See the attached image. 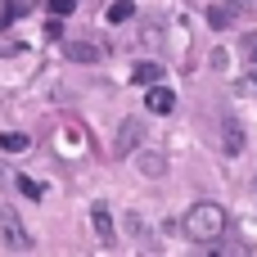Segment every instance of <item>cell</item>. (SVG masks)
<instances>
[{
	"mask_svg": "<svg viewBox=\"0 0 257 257\" xmlns=\"http://www.w3.org/2000/svg\"><path fill=\"white\" fill-rule=\"evenodd\" d=\"M230 5H239V0H230Z\"/></svg>",
	"mask_w": 257,
	"mask_h": 257,
	"instance_id": "d6986e66",
	"label": "cell"
},
{
	"mask_svg": "<svg viewBox=\"0 0 257 257\" xmlns=\"http://www.w3.org/2000/svg\"><path fill=\"white\" fill-rule=\"evenodd\" d=\"M244 50H248V59L257 63V36H244Z\"/></svg>",
	"mask_w": 257,
	"mask_h": 257,
	"instance_id": "e0dca14e",
	"label": "cell"
},
{
	"mask_svg": "<svg viewBox=\"0 0 257 257\" xmlns=\"http://www.w3.org/2000/svg\"><path fill=\"white\" fill-rule=\"evenodd\" d=\"M0 181H5V172H0Z\"/></svg>",
	"mask_w": 257,
	"mask_h": 257,
	"instance_id": "ac0fdd59",
	"label": "cell"
},
{
	"mask_svg": "<svg viewBox=\"0 0 257 257\" xmlns=\"http://www.w3.org/2000/svg\"><path fill=\"white\" fill-rule=\"evenodd\" d=\"M72 5H77V0H50V18H63V14H72Z\"/></svg>",
	"mask_w": 257,
	"mask_h": 257,
	"instance_id": "9a60e30c",
	"label": "cell"
},
{
	"mask_svg": "<svg viewBox=\"0 0 257 257\" xmlns=\"http://www.w3.org/2000/svg\"><path fill=\"white\" fill-rule=\"evenodd\" d=\"M90 226H95V235H99L104 248L117 244V230H113V212H108V203H90Z\"/></svg>",
	"mask_w": 257,
	"mask_h": 257,
	"instance_id": "277c9868",
	"label": "cell"
},
{
	"mask_svg": "<svg viewBox=\"0 0 257 257\" xmlns=\"http://www.w3.org/2000/svg\"><path fill=\"white\" fill-rule=\"evenodd\" d=\"M0 248H9V253H23V248H32V239H27V226L18 221V212H14V208H0Z\"/></svg>",
	"mask_w": 257,
	"mask_h": 257,
	"instance_id": "7a4b0ae2",
	"label": "cell"
},
{
	"mask_svg": "<svg viewBox=\"0 0 257 257\" xmlns=\"http://www.w3.org/2000/svg\"><path fill=\"white\" fill-rule=\"evenodd\" d=\"M253 185H257V181H253Z\"/></svg>",
	"mask_w": 257,
	"mask_h": 257,
	"instance_id": "ffe728a7",
	"label": "cell"
},
{
	"mask_svg": "<svg viewBox=\"0 0 257 257\" xmlns=\"http://www.w3.org/2000/svg\"><path fill=\"white\" fill-rule=\"evenodd\" d=\"M145 104H149V113H163V117H167V113L176 108V95H172L163 81H149V95H145Z\"/></svg>",
	"mask_w": 257,
	"mask_h": 257,
	"instance_id": "5b68a950",
	"label": "cell"
},
{
	"mask_svg": "<svg viewBox=\"0 0 257 257\" xmlns=\"http://www.w3.org/2000/svg\"><path fill=\"white\" fill-rule=\"evenodd\" d=\"M0 149H5V154H23V149H32V136H23V131H0Z\"/></svg>",
	"mask_w": 257,
	"mask_h": 257,
	"instance_id": "8fae6325",
	"label": "cell"
},
{
	"mask_svg": "<svg viewBox=\"0 0 257 257\" xmlns=\"http://www.w3.org/2000/svg\"><path fill=\"white\" fill-rule=\"evenodd\" d=\"M131 81H140V86H149V81H163V63H154V59L136 63V68H131Z\"/></svg>",
	"mask_w": 257,
	"mask_h": 257,
	"instance_id": "ba28073f",
	"label": "cell"
},
{
	"mask_svg": "<svg viewBox=\"0 0 257 257\" xmlns=\"http://www.w3.org/2000/svg\"><path fill=\"white\" fill-rule=\"evenodd\" d=\"M244 149V131H239V122H226L221 126V154H239Z\"/></svg>",
	"mask_w": 257,
	"mask_h": 257,
	"instance_id": "9c48e42d",
	"label": "cell"
},
{
	"mask_svg": "<svg viewBox=\"0 0 257 257\" xmlns=\"http://www.w3.org/2000/svg\"><path fill=\"white\" fill-rule=\"evenodd\" d=\"M239 86H244L248 95H257V68H253V72H248V77H244V81H239Z\"/></svg>",
	"mask_w": 257,
	"mask_h": 257,
	"instance_id": "2e32d148",
	"label": "cell"
},
{
	"mask_svg": "<svg viewBox=\"0 0 257 257\" xmlns=\"http://www.w3.org/2000/svg\"><path fill=\"white\" fill-rule=\"evenodd\" d=\"M140 172H145L149 181H158V176L167 172V158H163V154H149V149H145V154H140Z\"/></svg>",
	"mask_w": 257,
	"mask_h": 257,
	"instance_id": "30bf717a",
	"label": "cell"
},
{
	"mask_svg": "<svg viewBox=\"0 0 257 257\" xmlns=\"http://www.w3.org/2000/svg\"><path fill=\"white\" fill-rule=\"evenodd\" d=\"M226 226H230V217H226V208L221 203H194L190 212H185V235L194 239V244H217L221 235H226Z\"/></svg>",
	"mask_w": 257,
	"mask_h": 257,
	"instance_id": "6da1fadb",
	"label": "cell"
},
{
	"mask_svg": "<svg viewBox=\"0 0 257 257\" xmlns=\"http://www.w3.org/2000/svg\"><path fill=\"white\" fill-rule=\"evenodd\" d=\"M140 140H145V126H140V117H126V122L117 126L113 154H136V149H140Z\"/></svg>",
	"mask_w": 257,
	"mask_h": 257,
	"instance_id": "3957f363",
	"label": "cell"
},
{
	"mask_svg": "<svg viewBox=\"0 0 257 257\" xmlns=\"http://www.w3.org/2000/svg\"><path fill=\"white\" fill-rule=\"evenodd\" d=\"M68 59L72 63H99L104 59V45L99 41H68Z\"/></svg>",
	"mask_w": 257,
	"mask_h": 257,
	"instance_id": "8992f818",
	"label": "cell"
},
{
	"mask_svg": "<svg viewBox=\"0 0 257 257\" xmlns=\"http://www.w3.org/2000/svg\"><path fill=\"white\" fill-rule=\"evenodd\" d=\"M131 14H136V5H131V0H113V5H108V23H126Z\"/></svg>",
	"mask_w": 257,
	"mask_h": 257,
	"instance_id": "7c38bea8",
	"label": "cell"
},
{
	"mask_svg": "<svg viewBox=\"0 0 257 257\" xmlns=\"http://www.w3.org/2000/svg\"><path fill=\"white\" fill-rule=\"evenodd\" d=\"M126 235H136V239H149V221L131 212V217H126Z\"/></svg>",
	"mask_w": 257,
	"mask_h": 257,
	"instance_id": "4fadbf2b",
	"label": "cell"
},
{
	"mask_svg": "<svg viewBox=\"0 0 257 257\" xmlns=\"http://www.w3.org/2000/svg\"><path fill=\"white\" fill-rule=\"evenodd\" d=\"M203 18H208V27H217V32L235 27V9H230V5H212V9H208Z\"/></svg>",
	"mask_w": 257,
	"mask_h": 257,
	"instance_id": "52a82bcc",
	"label": "cell"
},
{
	"mask_svg": "<svg viewBox=\"0 0 257 257\" xmlns=\"http://www.w3.org/2000/svg\"><path fill=\"white\" fill-rule=\"evenodd\" d=\"M18 190L27 194V199H41L45 190H41V181H32V176H18Z\"/></svg>",
	"mask_w": 257,
	"mask_h": 257,
	"instance_id": "5bb4252c",
	"label": "cell"
}]
</instances>
